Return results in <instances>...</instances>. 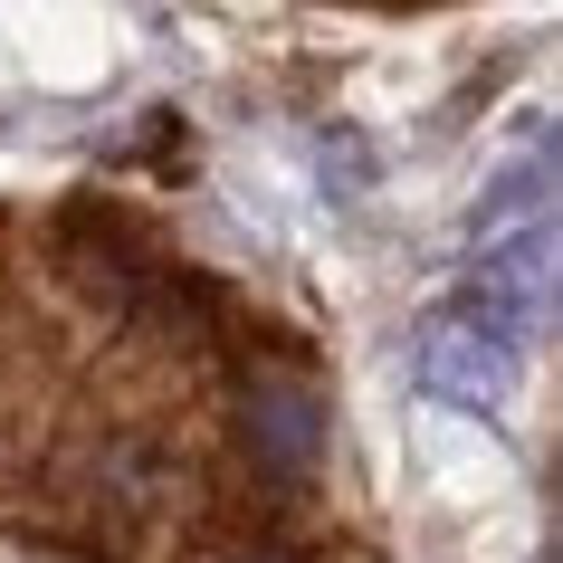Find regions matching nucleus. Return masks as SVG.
<instances>
[{
	"instance_id": "obj_2",
	"label": "nucleus",
	"mask_w": 563,
	"mask_h": 563,
	"mask_svg": "<svg viewBox=\"0 0 563 563\" xmlns=\"http://www.w3.org/2000/svg\"><path fill=\"white\" fill-rule=\"evenodd\" d=\"M506 334H440L430 344V391H449V401H497V383H506Z\"/></svg>"
},
{
	"instance_id": "obj_1",
	"label": "nucleus",
	"mask_w": 563,
	"mask_h": 563,
	"mask_svg": "<svg viewBox=\"0 0 563 563\" xmlns=\"http://www.w3.org/2000/svg\"><path fill=\"white\" fill-rule=\"evenodd\" d=\"M249 440H258L267 468H316V449H325V401H316V383H249Z\"/></svg>"
},
{
	"instance_id": "obj_3",
	"label": "nucleus",
	"mask_w": 563,
	"mask_h": 563,
	"mask_svg": "<svg viewBox=\"0 0 563 563\" xmlns=\"http://www.w3.org/2000/svg\"><path fill=\"white\" fill-rule=\"evenodd\" d=\"M258 563H277V554H258Z\"/></svg>"
}]
</instances>
